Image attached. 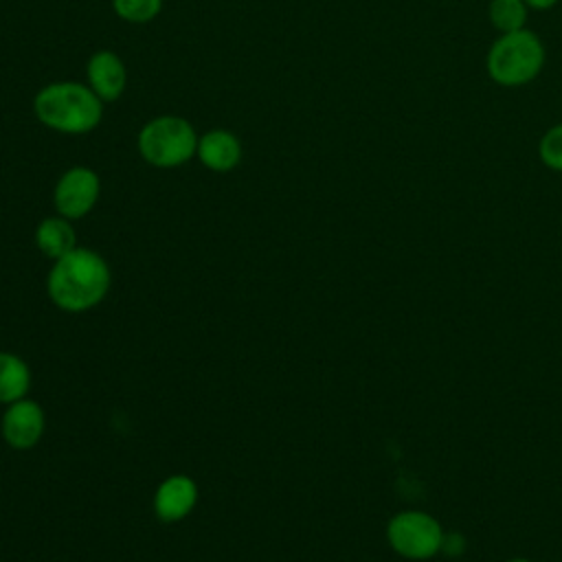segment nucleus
<instances>
[{
	"mask_svg": "<svg viewBox=\"0 0 562 562\" xmlns=\"http://www.w3.org/2000/svg\"><path fill=\"white\" fill-rule=\"evenodd\" d=\"M198 149V134L180 116H158L138 132V151L154 167H178Z\"/></svg>",
	"mask_w": 562,
	"mask_h": 562,
	"instance_id": "20e7f679",
	"label": "nucleus"
},
{
	"mask_svg": "<svg viewBox=\"0 0 562 562\" xmlns=\"http://www.w3.org/2000/svg\"><path fill=\"white\" fill-rule=\"evenodd\" d=\"M558 0H525L527 7H533V9H549L553 7Z\"/></svg>",
	"mask_w": 562,
	"mask_h": 562,
	"instance_id": "f3484780",
	"label": "nucleus"
},
{
	"mask_svg": "<svg viewBox=\"0 0 562 562\" xmlns=\"http://www.w3.org/2000/svg\"><path fill=\"white\" fill-rule=\"evenodd\" d=\"M112 7L121 20L143 24L160 13L162 0H112Z\"/></svg>",
	"mask_w": 562,
	"mask_h": 562,
	"instance_id": "4468645a",
	"label": "nucleus"
},
{
	"mask_svg": "<svg viewBox=\"0 0 562 562\" xmlns=\"http://www.w3.org/2000/svg\"><path fill=\"white\" fill-rule=\"evenodd\" d=\"M195 156L211 171H231L241 160V145L235 134L226 130H211L198 138Z\"/></svg>",
	"mask_w": 562,
	"mask_h": 562,
	"instance_id": "9d476101",
	"label": "nucleus"
},
{
	"mask_svg": "<svg viewBox=\"0 0 562 562\" xmlns=\"http://www.w3.org/2000/svg\"><path fill=\"white\" fill-rule=\"evenodd\" d=\"M544 64V46L536 33L520 29L503 33L487 53L490 77L507 88L531 81Z\"/></svg>",
	"mask_w": 562,
	"mask_h": 562,
	"instance_id": "7ed1b4c3",
	"label": "nucleus"
},
{
	"mask_svg": "<svg viewBox=\"0 0 562 562\" xmlns=\"http://www.w3.org/2000/svg\"><path fill=\"white\" fill-rule=\"evenodd\" d=\"M99 193V176L90 167H72L57 180L53 202L61 217L79 220L94 209Z\"/></svg>",
	"mask_w": 562,
	"mask_h": 562,
	"instance_id": "423d86ee",
	"label": "nucleus"
},
{
	"mask_svg": "<svg viewBox=\"0 0 562 562\" xmlns=\"http://www.w3.org/2000/svg\"><path fill=\"white\" fill-rule=\"evenodd\" d=\"M112 283L110 266L90 248L77 246L68 255L55 259L48 272V296L64 312H88L97 307Z\"/></svg>",
	"mask_w": 562,
	"mask_h": 562,
	"instance_id": "f257e3e1",
	"label": "nucleus"
},
{
	"mask_svg": "<svg viewBox=\"0 0 562 562\" xmlns=\"http://www.w3.org/2000/svg\"><path fill=\"white\" fill-rule=\"evenodd\" d=\"M127 70L112 50H97L88 61V86L101 101H114L123 94Z\"/></svg>",
	"mask_w": 562,
	"mask_h": 562,
	"instance_id": "1a4fd4ad",
	"label": "nucleus"
},
{
	"mask_svg": "<svg viewBox=\"0 0 562 562\" xmlns=\"http://www.w3.org/2000/svg\"><path fill=\"white\" fill-rule=\"evenodd\" d=\"M465 549V540L461 533H443V542H441V551L446 555H461Z\"/></svg>",
	"mask_w": 562,
	"mask_h": 562,
	"instance_id": "dca6fc26",
	"label": "nucleus"
},
{
	"mask_svg": "<svg viewBox=\"0 0 562 562\" xmlns=\"http://www.w3.org/2000/svg\"><path fill=\"white\" fill-rule=\"evenodd\" d=\"M198 485L187 474H171L154 492V512L162 522L187 518L198 503Z\"/></svg>",
	"mask_w": 562,
	"mask_h": 562,
	"instance_id": "6e6552de",
	"label": "nucleus"
},
{
	"mask_svg": "<svg viewBox=\"0 0 562 562\" xmlns=\"http://www.w3.org/2000/svg\"><path fill=\"white\" fill-rule=\"evenodd\" d=\"M35 244L42 255L55 261L77 248V235L70 220L61 215L46 217L35 228Z\"/></svg>",
	"mask_w": 562,
	"mask_h": 562,
	"instance_id": "9b49d317",
	"label": "nucleus"
},
{
	"mask_svg": "<svg viewBox=\"0 0 562 562\" xmlns=\"http://www.w3.org/2000/svg\"><path fill=\"white\" fill-rule=\"evenodd\" d=\"M538 154L542 162L555 171H562V125L551 127L538 145Z\"/></svg>",
	"mask_w": 562,
	"mask_h": 562,
	"instance_id": "2eb2a0df",
	"label": "nucleus"
},
{
	"mask_svg": "<svg viewBox=\"0 0 562 562\" xmlns=\"http://www.w3.org/2000/svg\"><path fill=\"white\" fill-rule=\"evenodd\" d=\"M103 101L90 86L77 81L48 83L35 94L33 110L40 123L61 134L92 132L103 116Z\"/></svg>",
	"mask_w": 562,
	"mask_h": 562,
	"instance_id": "f03ea898",
	"label": "nucleus"
},
{
	"mask_svg": "<svg viewBox=\"0 0 562 562\" xmlns=\"http://www.w3.org/2000/svg\"><path fill=\"white\" fill-rule=\"evenodd\" d=\"M509 562H529V560H525V558H514V560H509Z\"/></svg>",
	"mask_w": 562,
	"mask_h": 562,
	"instance_id": "a211bd4d",
	"label": "nucleus"
},
{
	"mask_svg": "<svg viewBox=\"0 0 562 562\" xmlns=\"http://www.w3.org/2000/svg\"><path fill=\"white\" fill-rule=\"evenodd\" d=\"M31 389L29 364L9 351H0V404H11L26 397Z\"/></svg>",
	"mask_w": 562,
	"mask_h": 562,
	"instance_id": "f8f14e48",
	"label": "nucleus"
},
{
	"mask_svg": "<svg viewBox=\"0 0 562 562\" xmlns=\"http://www.w3.org/2000/svg\"><path fill=\"white\" fill-rule=\"evenodd\" d=\"M386 540L404 558L428 560L441 551L443 529L430 514L400 512L386 525Z\"/></svg>",
	"mask_w": 562,
	"mask_h": 562,
	"instance_id": "39448f33",
	"label": "nucleus"
},
{
	"mask_svg": "<svg viewBox=\"0 0 562 562\" xmlns=\"http://www.w3.org/2000/svg\"><path fill=\"white\" fill-rule=\"evenodd\" d=\"M44 428H46V417H44V408L37 402L22 397L18 402L7 404V411L0 422V430L4 441L11 448L29 450L37 446L40 439L44 437Z\"/></svg>",
	"mask_w": 562,
	"mask_h": 562,
	"instance_id": "0eeeda50",
	"label": "nucleus"
},
{
	"mask_svg": "<svg viewBox=\"0 0 562 562\" xmlns=\"http://www.w3.org/2000/svg\"><path fill=\"white\" fill-rule=\"evenodd\" d=\"M527 4L525 0H492L490 2V22L501 33H514L525 26Z\"/></svg>",
	"mask_w": 562,
	"mask_h": 562,
	"instance_id": "ddd939ff",
	"label": "nucleus"
}]
</instances>
